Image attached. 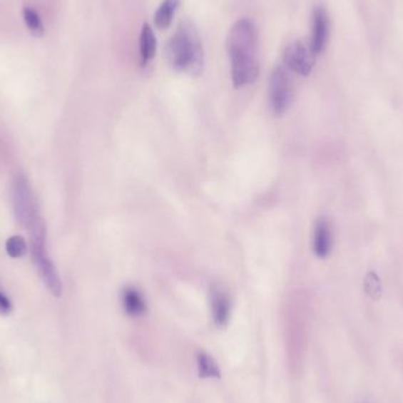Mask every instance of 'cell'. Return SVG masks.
<instances>
[{
	"label": "cell",
	"instance_id": "3",
	"mask_svg": "<svg viewBox=\"0 0 403 403\" xmlns=\"http://www.w3.org/2000/svg\"><path fill=\"white\" fill-rule=\"evenodd\" d=\"M30 252L36 270L41 281L54 297L63 294V283L57 267L54 265L48 250V230L44 218L39 217L30 229Z\"/></svg>",
	"mask_w": 403,
	"mask_h": 403
},
{
	"label": "cell",
	"instance_id": "13",
	"mask_svg": "<svg viewBox=\"0 0 403 403\" xmlns=\"http://www.w3.org/2000/svg\"><path fill=\"white\" fill-rule=\"evenodd\" d=\"M197 369L200 377L203 379H220V367L217 364L214 357L205 352H197Z\"/></svg>",
	"mask_w": 403,
	"mask_h": 403
},
{
	"label": "cell",
	"instance_id": "9",
	"mask_svg": "<svg viewBox=\"0 0 403 403\" xmlns=\"http://www.w3.org/2000/svg\"><path fill=\"white\" fill-rule=\"evenodd\" d=\"M329 38V18L323 7H316L312 14L310 48L315 54L322 53Z\"/></svg>",
	"mask_w": 403,
	"mask_h": 403
},
{
	"label": "cell",
	"instance_id": "2",
	"mask_svg": "<svg viewBox=\"0 0 403 403\" xmlns=\"http://www.w3.org/2000/svg\"><path fill=\"white\" fill-rule=\"evenodd\" d=\"M166 61L176 72L190 77H200L203 73V43L200 32L193 21L184 19L170 38L165 48Z\"/></svg>",
	"mask_w": 403,
	"mask_h": 403
},
{
	"label": "cell",
	"instance_id": "4",
	"mask_svg": "<svg viewBox=\"0 0 403 403\" xmlns=\"http://www.w3.org/2000/svg\"><path fill=\"white\" fill-rule=\"evenodd\" d=\"M11 203L14 218L21 227L30 229L31 225L39 218V208L34 196L30 180L26 175L18 173L11 184Z\"/></svg>",
	"mask_w": 403,
	"mask_h": 403
},
{
	"label": "cell",
	"instance_id": "6",
	"mask_svg": "<svg viewBox=\"0 0 403 403\" xmlns=\"http://www.w3.org/2000/svg\"><path fill=\"white\" fill-rule=\"evenodd\" d=\"M315 56L310 45L305 44V41H296L285 48L283 61L289 70L307 77L312 73L314 68Z\"/></svg>",
	"mask_w": 403,
	"mask_h": 403
},
{
	"label": "cell",
	"instance_id": "10",
	"mask_svg": "<svg viewBox=\"0 0 403 403\" xmlns=\"http://www.w3.org/2000/svg\"><path fill=\"white\" fill-rule=\"evenodd\" d=\"M157 51V39L153 27L149 23H144L139 36V63L141 66H146L153 61Z\"/></svg>",
	"mask_w": 403,
	"mask_h": 403
},
{
	"label": "cell",
	"instance_id": "8",
	"mask_svg": "<svg viewBox=\"0 0 403 403\" xmlns=\"http://www.w3.org/2000/svg\"><path fill=\"white\" fill-rule=\"evenodd\" d=\"M332 247V228L327 217L316 220L312 234V250L319 258L328 257Z\"/></svg>",
	"mask_w": 403,
	"mask_h": 403
},
{
	"label": "cell",
	"instance_id": "15",
	"mask_svg": "<svg viewBox=\"0 0 403 403\" xmlns=\"http://www.w3.org/2000/svg\"><path fill=\"white\" fill-rule=\"evenodd\" d=\"M5 250L11 258H23L27 254V243L21 235H14L7 238Z\"/></svg>",
	"mask_w": 403,
	"mask_h": 403
},
{
	"label": "cell",
	"instance_id": "14",
	"mask_svg": "<svg viewBox=\"0 0 403 403\" xmlns=\"http://www.w3.org/2000/svg\"><path fill=\"white\" fill-rule=\"evenodd\" d=\"M23 19H24L25 25L30 31L31 34L36 37H43L45 34V27L41 21V16L34 7L25 6L23 9Z\"/></svg>",
	"mask_w": 403,
	"mask_h": 403
},
{
	"label": "cell",
	"instance_id": "5",
	"mask_svg": "<svg viewBox=\"0 0 403 403\" xmlns=\"http://www.w3.org/2000/svg\"><path fill=\"white\" fill-rule=\"evenodd\" d=\"M294 101V83L288 70L276 65L269 78V103L275 115H285Z\"/></svg>",
	"mask_w": 403,
	"mask_h": 403
},
{
	"label": "cell",
	"instance_id": "16",
	"mask_svg": "<svg viewBox=\"0 0 403 403\" xmlns=\"http://www.w3.org/2000/svg\"><path fill=\"white\" fill-rule=\"evenodd\" d=\"M12 302L10 297L4 292L3 289L0 288V315L6 316L12 312Z\"/></svg>",
	"mask_w": 403,
	"mask_h": 403
},
{
	"label": "cell",
	"instance_id": "12",
	"mask_svg": "<svg viewBox=\"0 0 403 403\" xmlns=\"http://www.w3.org/2000/svg\"><path fill=\"white\" fill-rule=\"evenodd\" d=\"M182 0H163L155 14V26L160 30H165L173 24V18L180 9Z\"/></svg>",
	"mask_w": 403,
	"mask_h": 403
},
{
	"label": "cell",
	"instance_id": "1",
	"mask_svg": "<svg viewBox=\"0 0 403 403\" xmlns=\"http://www.w3.org/2000/svg\"><path fill=\"white\" fill-rule=\"evenodd\" d=\"M227 50L235 88L254 84L260 76L258 34L254 21L242 18L231 26L227 38Z\"/></svg>",
	"mask_w": 403,
	"mask_h": 403
},
{
	"label": "cell",
	"instance_id": "7",
	"mask_svg": "<svg viewBox=\"0 0 403 403\" xmlns=\"http://www.w3.org/2000/svg\"><path fill=\"white\" fill-rule=\"evenodd\" d=\"M211 314L215 325L218 328L227 327L231 315V301L228 292L218 285L210 290Z\"/></svg>",
	"mask_w": 403,
	"mask_h": 403
},
{
	"label": "cell",
	"instance_id": "11",
	"mask_svg": "<svg viewBox=\"0 0 403 403\" xmlns=\"http://www.w3.org/2000/svg\"><path fill=\"white\" fill-rule=\"evenodd\" d=\"M123 308L133 317L142 316L146 312V301L142 292L133 287H126L122 292Z\"/></svg>",
	"mask_w": 403,
	"mask_h": 403
}]
</instances>
